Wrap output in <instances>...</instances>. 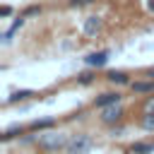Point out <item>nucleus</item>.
I'll return each mask as SVG.
<instances>
[{"instance_id":"17","label":"nucleus","mask_w":154,"mask_h":154,"mask_svg":"<svg viewBox=\"0 0 154 154\" xmlns=\"http://www.w3.org/2000/svg\"><path fill=\"white\" fill-rule=\"evenodd\" d=\"M94 0H70V7H84V5H91Z\"/></svg>"},{"instance_id":"13","label":"nucleus","mask_w":154,"mask_h":154,"mask_svg":"<svg viewBox=\"0 0 154 154\" xmlns=\"http://www.w3.org/2000/svg\"><path fill=\"white\" fill-rule=\"evenodd\" d=\"M94 77H96V72H94V67H89V70H84V72L77 75V82H79V84H91Z\"/></svg>"},{"instance_id":"9","label":"nucleus","mask_w":154,"mask_h":154,"mask_svg":"<svg viewBox=\"0 0 154 154\" xmlns=\"http://www.w3.org/2000/svg\"><path fill=\"white\" fill-rule=\"evenodd\" d=\"M34 96H36V91H34V89H17V91H12V94L5 99V103H17V101L34 99Z\"/></svg>"},{"instance_id":"11","label":"nucleus","mask_w":154,"mask_h":154,"mask_svg":"<svg viewBox=\"0 0 154 154\" xmlns=\"http://www.w3.org/2000/svg\"><path fill=\"white\" fill-rule=\"evenodd\" d=\"M22 132H24V125H19V123H14V125H10V128H7V130H5L2 135H0V140H2V142H10V140H14V137H19Z\"/></svg>"},{"instance_id":"12","label":"nucleus","mask_w":154,"mask_h":154,"mask_svg":"<svg viewBox=\"0 0 154 154\" xmlns=\"http://www.w3.org/2000/svg\"><path fill=\"white\" fill-rule=\"evenodd\" d=\"M130 152L132 154H154V144L152 142H132Z\"/></svg>"},{"instance_id":"2","label":"nucleus","mask_w":154,"mask_h":154,"mask_svg":"<svg viewBox=\"0 0 154 154\" xmlns=\"http://www.w3.org/2000/svg\"><path fill=\"white\" fill-rule=\"evenodd\" d=\"M91 147H94V140H91V135H87V132H79V135H75V137L67 142L65 152H67V154H87Z\"/></svg>"},{"instance_id":"10","label":"nucleus","mask_w":154,"mask_h":154,"mask_svg":"<svg viewBox=\"0 0 154 154\" xmlns=\"http://www.w3.org/2000/svg\"><path fill=\"white\" fill-rule=\"evenodd\" d=\"M55 118H38V120H31L29 123V130H34V132H41V130H51V128H55Z\"/></svg>"},{"instance_id":"1","label":"nucleus","mask_w":154,"mask_h":154,"mask_svg":"<svg viewBox=\"0 0 154 154\" xmlns=\"http://www.w3.org/2000/svg\"><path fill=\"white\" fill-rule=\"evenodd\" d=\"M36 142H38V147H41L43 152H58V149H65L70 140L51 128V130H46L43 135H36Z\"/></svg>"},{"instance_id":"4","label":"nucleus","mask_w":154,"mask_h":154,"mask_svg":"<svg viewBox=\"0 0 154 154\" xmlns=\"http://www.w3.org/2000/svg\"><path fill=\"white\" fill-rule=\"evenodd\" d=\"M120 101H123V94H120V91H103V94L94 96L91 106L101 111V108H106V106H113V103H120Z\"/></svg>"},{"instance_id":"5","label":"nucleus","mask_w":154,"mask_h":154,"mask_svg":"<svg viewBox=\"0 0 154 154\" xmlns=\"http://www.w3.org/2000/svg\"><path fill=\"white\" fill-rule=\"evenodd\" d=\"M108 58H111V53H108V51H94V53H87V55H84V65H87V67L99 70V67H106Z\"/></svg>"},{"instance_id":"21","label":"nucleus","mask_w":154,"mask_h":154,"mask_svg":"<svg viewBox=\"0 0 154 154\" xmlns=\"http://www.w3.org/2000/svg\"><path fill=\"white\" fill-rule=\"evenodd\" d=\"M123 154H132V152H130V149H128V152H123Z\"/></svg>"},{"instance_id":"6","label":"nucleus","mask_w":154,"mask_h":154,"mask_svg":"<svg viewBox=\"0 0 154 154\" xmlns=\"http://www.w3.org/2000/svg\"><path fill=\"white\" fill-rule=\"evenodd\" d=\"M101 29H103V19H101L99 14H89V17L82 22V31H84V36H96Z\"/></svg>"},{"instance_id":"14","label":"nucleus","mask_w":154,"mask_h":154,"mask_svg":"<svg viewBox=\"0 0 154 154\" xmlns=\"http://www.w3.org/2000/svg\"><path fill=\"white\" fill-rule=\"evenodd\" d=\"M26 19L29 17H36V14H41V5H29V7H24V12H22Z\"/></svg>"},{"instance_id":"8","label":"nucleus","mask_w":154,"mask_h":154,"mask_svg":"<svg viewBox=\"0 0 154 154\" xmlns=\"http://www.w3.org/2000/svg\"><path fill=\"white\" fill-rule=\"evenodd\" d=\"M106 82H111V84H130V75L125 70H108L106 72Z\"/></svg>"},{"instance_id":"16","label":"nucleus","mask_w":154,"mask_h":154,"mask_svg":"<svg viewBox=\"0 0 154 154\" xmlns=\"http://www.w3.org/2000/svg\"><path fill=\"white\" fill-rule=\"evenodd\" d=\"M142 111H144V113H154V96H149V99L144 101V106H142Z\"/></svg>"},{"instance_id":"20","label":"nucleus","mask_w":154,"mask_h":154,"mask_svg":"<svg viewBox=\"0 0 154 154\" xmlns=\"http://www.w3.org/2000/svg\"><path fill=\"white\" fill-rule=\"evenodd\" d=\"M147 77H152V79H154V67H149V70H147Z\"/></svg>"},{"instance_id":"19","label":"nucleus","mask_w":154,"mask_h":154,"mask_svg":"<svg viewBox=\"0 0 154 154\" xmlns=\"http://www.w3.org/2000/svg\"><path fill=\"white\" fill-rule=\"evenodd\" d=\"M147 10H149V12L154 14V0H147Z\"/></svg>"},{"instance_id":"7","label":"nucleus","mask_w":154,"mask_h":154,"mask_svg":"<svg viewBox=\"0 0 154 154\" xmlns=\"http://www.w3.org/2000/svg\"><path fill=\"white\" fill-rule=\"evenodd\" d=\"M130 91L132 94H154V79H135L130 82Z\"/></svg>"},{"instance_id":"18","label":"nucleus","mask_w":154,"mask_h":154,"mask_svg":"<svg viewBox=\"0 0 154 154\" xmlns=\"http://www.w3.org/2000/svg\"><path fill=\"white\" fill-rule=\"evenodd\" d=\"M10 14H12V7L10 5H2L0 7V17H10Z\"/></svg>"},{"instance_id":"15","label":"nucleus","mask_w":154,"mask_h":154,"mask_svg":"<svg viewBox=\"0 0 154 154\" xmlns=\"http://www.w3.org/2000/svg\"><path fill=\"white\" fill-rule=\"evenodd\" d=\"M142 128H144V130H154V113H144V118H142Z\"/></svg>"},{"instance_id":"3","label":"nucleus","mask_w":154,"mask_h":154,"mask_svg":"<svg viewBox=\"0 0 154 154\" xmlns=\"http://www.w3.org/2000/svg\"><path fill=\"white\" fill-rule=\"evenodd\" d=\"M123 116H125V111H123V106L120 103H113V106H106V108H101V113H99V120L103 123V125H118V123H123Z\"/></svg>"}]
</instances>
